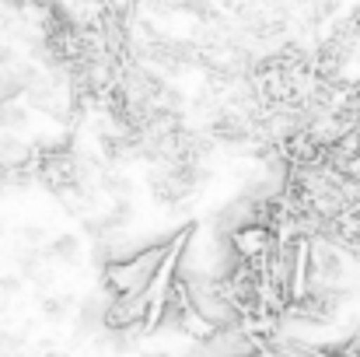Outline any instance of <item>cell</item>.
<instances>
[{
  "label": "cell",
  "instance_id": "1",
  "mask_svg": "<svg viewBox=\"0 0 360 357\" xmlns=\"http://www.w3.org/2000/svg\"><path fill=\"white\" fill-rule=\"evenodd\" d=\"M165 256H168V245H150L143 252H133L129 259H120V263H109L105 266V280H109V287L120 298L147 294L158 266L165 263Z\"/></svg>",
  "mask_w": 360,
  "mask_h": 357
},
{
  "label": "cell",
  "instance_id": "2",
  "mask_svg": "<svg viewBox=\"0 0 360 357\" xmlns=\"http://www.w3.org/2000/svg\"><path fill=\"white\" fill-rule=\"evenodd\" d=\"M269 232L266 228H259V225H248V228H241L235 232V249H238L245 259H255V256H262L266 249H269Z\"/></svg>",
  "mask_w": 360,
  "mask_h": 357
}]
</instances>
